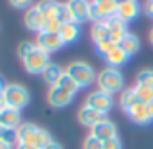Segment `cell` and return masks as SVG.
I'll return each instance as SVG.
<instances>
[{
	"label": "cell",
	"instance_id": "obj_21",
	"mask_svg": "<svg viewBox=\"0 0 153 149\" xmlns=\"http://www.w3.org/2000/svg\"><path fill=\"white\" fill-rule=\"evenodd\" d=\"M90 38L94 43H101L105 40H110V32H108V20L105 22H94L92 29H90Z\"/></svg>",
	"mask_w": 153,
	"mask_h": 149
},
{
	"label": "cell",
	"instance_id": "obj_37",
	"mask_svg": "<svg viewBox=\"0 0 153 149\" xmlns=\"http://www.w3.org/2000/svg\"><path fill=\"white\" fill-rule=\"evenodd\" d=\"M6 86H7V83L2 79V77H0V94H4V90H6Z\"/></svg>",
	"mask_w": 153,
	"mask_h": 149
},
{
	"label": "cell",
	"instance_id": "obj_30",
	"mask_svg": "<svg viewBox=\"0 0 153 149\" xmlns=\"http://www.w3.org/2000/svg\"><path fill=\"white\" fill-rule=\"evenodd\" d=\"M81 149H103V142L99 138H96L94 135H87L83 140Z\"/></svg>",
	"mask_w": 153,
	"mask_h": 149
},
{
	"label": "cell",
	"instance_id": "obj_14",
	"mask_svg": "<svg viewBox=\"0 0 153 149\" xmlns=\"http://www.w3.org/2000/svg\"><path fill=\"white\" fill-rule=\"evenodd\" d=\"M135 124H140V126H144V124H149L151 120H153V117H151V111H149V106L146 104V103H137V104H133L131 108H130V111L126 113Z\"/></svg>",
	"mask_w": 153,
	"mask_h": 149
},
{
	"label": "cell",
	"instance_id": "obj_29",
	"mask_svg": "<svg viewBox=\"0 0 153 149\" xmlns=\"http://www.w3.org/2000/svg\"><path fill=\"white\" fill-rule=\"evenodd\" d=\"M117 47V43H114L112 40H105V41H101V43H96V50H97V54L99 56H106L110 50H114Z\"/></svg>",
	"mask_w": 153,
	"mask_h": 149
},
{
	"label": "cell",
	"instance_id": "obj_9",
	"mask_svg": "<svg viewBox=\"0 0 153 149\" xmlns=\"http://www.w3.org/2000/svg\"><path fill=\"white\" fill-rule=\"evenodd\" d=\"M85 104L90 106V108H94V110H97L99 113L106 115V113L112 110V106H114V97H112L110 94L101 92V90H94V92H90V94L87 95Z\"/></svg>",
	"mask_w": 153,
	"mask_h": 149
},
{
	"label": "cell",
	"instance_id": "obj_36",
	"mask_svg": "<svg viewBox=\"0 0 153 149\" xmlns=\"http://www.w3.org/2000/svg\"><path fill=\"white\" fill-rule=\"evenodd\" d=\"M4 108H7V104H6V97H4V94H0V111H2Z\"/></svg>",
	"mask_w": 153,
	"mask_h": 149
},
{
	"label": "cell",
	"instance_id": "obj_6",
	"mask_svg": "<svg viewBox=\"0 0 153 149\" xmlns=\"http://www.w3.org/2000/svg\"><path fill=\"white\" fill-rule=\"evenodd\" d=\"M117 15V4L114 0H90V20L105 22Z\"/></svg>",
	"mask_w": 153,
	"mask_h": 149
},
{
	"label": "cell",
	"instance_id": "obj_19",
	"mask_svg": "<svg viewBox=\"0 0 153 149\" xmlns=\"http://www.w3.org/2000/svg\"><path fill=\"white\" fill-rule=\"evenodd\" d=\"M65 74V70L59 66V65H56V63H49L47 65V68L42 72V77H43V81L49 85V86H56L58 85V81H59V77Z\"/></svg>",
	"mask_w": 153,
	"mask_h": 149
},
{
	"label": "cell",
	"instance_id": "obj_41",
	"mask_svg": "<svg viewBox=\"0 0 153 149\" xmlns=\"http://www.w3.org/2000/svg\"><path fill=\"white\" fill-rule=\"evenodd\" d=\"M0 124H2V122H0Z\"/></svg>",
	"mask_w": 153,
	"mask_h": 149
},
{
	"label": "cell",
	"instance_id": "obj_25",
	"mask_svg": "<svg viewBox=\"0 0 153 149\" xmlns=\"http://www.w3.org/2000/svg\"><path fill=\"white\" fill-rule=\"evenodd\" d=\"M135 85L153 88V68H142L135 76Z\"/></svg>",
	"mask_w": 153,
	"mask_h": 149
},
{
	"label": "cell",
	"instance_id": "obj_34",
	"mask_svg": "<svg viewBox=\"0 0 153 149\" xmlns=\"http://www.w3.org/2000/svg\"><path fill=\"white\" fill-rule=\"evenodd\" d=\"M15 149H36V147H33V145H27V144H22V142H16Z\"/></svg>",
	"mask_w": 153,
	"mask_h": 149
},
{
	"label": "cell",
	"instance_id": "obj_26",
	"mask_svg": "<svg viewBox=\"0 0 153 149\" xmlns=\"http://www.w3.org/2000/svg\"><path fill=\"white\" fill-rule=\"evenodd\" d=\"M58 88H61V90H65V92H68V94H72V95H76L79 92V86L74 83V79L70 77V76H67V74H63V76L59 77V81H58V85H56Z\"/></svg>",
	"mask_w": 153,
	"mask_h": 149
},
{
	"label": "cell",
	"instance_id": "obj_11",
	"mask_svg": "<svg viewBox=\"0 0 153 149\" xmlns=\"http://www.w3.org/2000/svg\"><path fill=\"white\" fill-rule=\"evenodd\" d=\"M90 135H94L96 138H99L101 142H105V140H110V138L117 136V126H115L114 120H110L108 117H105L103 120H99L90 129Z\"/></svg>",
	"mask_w": 153,
	"mask_h": 149
},
{
	"label": "cell",
	"instance_id": "obj_4",
	"mask_svg": "<svg viewBox=\"0 0 153 149\" xmlns=\"http://www.w3.org/2000/svg\"><path fill=\"white\" fill-rule=\"evenodd\" d=\"M4 97H6V104L9 108H15V110H24L29 101H31V94L29 90L24 86V85H18V83H9L4 90Z\"/></svg>",
	"mask_w": 153,
	"mask_h": 149
},
{
	"label": "cell",
	"instance_id": "obj_27",
	"mask_svg": "<svg viewBox=\"0 0 153 149\" xmlns=\"http://www.w3.org/2000/svg\"><path fill=\"white\" fill-rule=\"evenodd\" d=\"M133 90H135V94H137V99H139L140 103H146V104L153 103V88H148V86H139V85H135V86H133Z\"/></svg>",
	"mask_w": 153,
	"mask_h": 149
},
{
	"label": "cell",
	"instance_id": "obj_2",
	"mask_svg": "<svg viewBox=\"0 0 153 149\" xmlns=\"http://www.w3.org/2000/svg\"><path fill=\"white\" fill-rule=\"evenodd\" d=\"M65 74L74 79V83L79 88H88L96 83L97 74L87 61H72L65 66Z\"/></svg>",
	"mask_w": 153,
	"mask_h": 149
},
{
	"label": "cell",
	"instance_id": "obj_24",
	"mask_svg": "<svg viewBox=\"0 0 153 149\" xmlns=\"http://www.w3.org/2000/svg\"><path fill=\"white\" fill-rule=\"evenodd\" d=\"M0 142H2V144H7V145H16V142H18L16 129L0 124Z\"/></svg>",
	"mask_w": 153,
	"mask_h": 149
},
{
	"label": "cell",
	"instance_id": "obj_7",
	"mask_svg": "<svg viewBox=\"0 0 153 149\" xmlns=\"http://www.w3.org/2000/svg\"><path fill=\"white\" fill-rule=\"evenodd\" d=\"M65 6L70 22L81 25L83 22L90 20V0H67Z\"/></svg>",
	"mask_w": 153,
	"mask_h": 149
},
{
	"label": "cell",
	"instance_id": "obj_35",
	"mask_svg": "<svg viewBox=\"0 0 153 149\" xmlns=\"http://www.w3.org/2000/svg\"><path fill=\"white\" fill-rule=\"evenodd\" d=\"M43 149H63V147H61V145H59V144H58V142L54 140V142H51L49 145H45Z\"/></svg>",
	"mask_w": 153,
	"mask_h": 149
},
{
	"label": "cell",
	"instance_id": "obj_33",
	"mask_svg": "<svg viewBox=\"0 0 153 149\" xmlns=\"http://www.w3.org/2000/svg\"><path fill=\"white\" fill-rule=\"evenodd\" d=\"M144 13L153 18V0H146V4H144Z\"/></svg>",
	"mask_w": 153,
	"mask_h": 149
},
{
	"label": "cell",
	"instance_id": "obj_3",
	"mask_svg": "<svg viewBox=\"0 0 153 149\" xmlns=\"http://www.w3.org/2000/svg\"><path fill=\"white\" fill-rule=\"evenodd\" d=\"M96 85H97V90L114 95V94H117V92H121L124 88V77H123V74L119 72V68L106 66V68H103L97 74Z\"/></svg>",
	"mask_w": 153,
	"mask_h": 149
},
{
	"label": "cell",
	"instance_id": "obj_16",
	"mask_svg": "<svg viewBox=\"0 0 153 149\" xmlns=\"http://www.w3.org/2000/svg\"><path fill=\"white\" fill-rule=\"evenodd\" d=\"M139 13H140L139 2H137V0H131V2H126V4L117 6V15L115 16L119 20H123L124 24H130V22H133L139 16Z\"/></svg>",
	"mask_w": 153,
	"mask_h": 149
},
{
	"label": "cell",
	"instance_id": "obj_17",
	"mask_svg": "<svg viewBox=\"0 0 153 149\" xmlns=\"http://www.w3.org/2000/svg\"><path fill=\"white\" fill-rule=\"evenodd\" d=\"M59 36L63 40L65 45H70V43H76L81 36V25L74 24V22H65L61 27H59Z\"/></svg>",
	"mask_w": 153,
	"mask_h": 149
},
{
	"label": "cell",
	"instance_id": "obj_22",
	"mask_svg": "<svg viewBox=\"0 0 153 149\" xmlns=\"http://www.w3.org/2000/svg\"><path fill=\"white\" fill-rule=\"evenodd\" d=\"M119 47L131 58V56H135L137 52H139V49H140V40L135 36V34H131V32H128V36L119 43Z\"/></svg>",
	"mask_w": 153,
	"mask_h": 149
},
{
	"label": "cell",
	"instance_id": "obj_8",
	"mask_svg": "<svg viewBox=\"0 0 153 149\" xmlns=\"http://www.w3.org/2000/svg\"><path fill=\"white\" fill-rule=\"evenodd\" d=\"M36 47L42 49L43 52H47L49 56L52 52H58L65 43L59 36V32H49V31H43V32H38L36 34Z\"/></svg>",
	"mask_w": 153,
	"mask_h": 149
},
{
	"label": "cell",
	"instance_id": "obj_39",
	"mask_svg": "<svg viewBox=\"0 0 153 149\" xmlns=\"http://www.w3.org/2000/svg\"><path fill=\"white\" fill-rule=\"evenodd\" d=\"M0 149H15V145H7V144H2V142H0Z\"/></svg>",
	"mask_w": 153,
	"mask_h": 149
},
{
	"label": "cell",
	"instance_id": "obj_13",
	"mask_svg": "<svg viewBox=\"0 0 153 149\" xmlns=\"http://www.w3.org/2000/svg\"><path fill=\"white\" fill-rule=\"evenodd\" d=\"M106 115H103V113H99L97 110H94V108H90V106H87V104H83L81 108H79V111H78V120H79V124L81 126H85V128H88V129H92L99 120H103Z\"/></svg>",
	"mask_w": 153,
	"mask_h": 149
},
{
	"label": "cell",
	"instance_id": "obj_12",
	"mask_svg": "<svg viewBox=\"0 0 153 149\" xmlns=\"http://www.w3.org/2000/svg\"><path fill=\"white\" fill-rule=\"evenodd\" d=\"M74 97L76 95H72L58 86H49V92H47V103L52 108H65L74 101Z\"/></svg>",
	"mask_w": 153,
	"mask_h": 149
},
{
	"label": "cell",
	"instance_id": "obj_18",
	"mask_svg": "<svg viewBox=\"0 0 153 149\" xmlns=\"http://www.w3.org/2000/svg\"><path fill=\"white\" fill-rule=\"evenodd\" d=\"M0 122H2V126L18 129L22 126V111L7 106V108H4L2 111H0Z\"/></svg>",
	"mask_w": 153,
	"mask_h": 149
},
{
	"label": "cell",
	"instance_id": "obj_23",
	"mask_svg": "<svg viewBox=\"0 0 153 149\" xmlns=\"http://www.w3.org/2000/svg\"><path fill=\"white\" fill-rule=\"evenodd\" d=\"M137 103H139V99H137V94H135L133 86L123 90V94H121V97H119V106H121V110H123L124 113H128L130 108H131L133 104H137Z\"/></svg>",
	"mask_w": 153,
	"mask_h": 149
},
{
	"label": "cell",
	"instance_id": "obj_31",
	"mask_svg": "<svg viewBox=\"0 0 153 149\" xmlns=\"http://www.w3.org/2000/svg\"><path fill=\"white\" fill-rule=\"evenodd\" d=\"M9 4L15 7V9H29L33 7V0H9Z\"/></svg>",
	"mask_w": 153,
	"mask_h": 149
},
{
	"label": "cell",
	"instance_id": "obj_20",
	"mask_svg": "<svg viewBox=\"0 0 153 149\" xmlns=\"http://www.w3.org/2000/svg\"><path fill=\"white\" fill-rule=\"evenodd\" d=\"M130 59V56L117 45L114 50H110L106 56H105V61H106V65L108 66H114V68H119V66H123L126 61Z\"/></svg>",
	"mask_w": 153,
	"mask_h": 149
},
{
	"label": "cell",
	"instance_id": "obj_1",
	"mask_svg": "<svg viewBox=\"0 0 153 149\" xmlns=\"http://www.w3.org/2000/svg\"><path fill=\"white\" fill-rule=\"evenodd\" d=\"M16 135H18V142L33 145L36 149H43L45 145L54 142L52 135L47 129H43V128H40L33 122H22V126L16 129Z\"/></svg>",
	"mask_w": 153,
	"mask_h": 149
},
{
	"label": "cell",
	"instance_id": "obj_32",
	"mask_svg": "<svg viewBox=\"0 0 153 149\" xmlns=\"http://www.w3.org/2000/svg\"><path fill=\"white\" fill-rule=\"evenodd\" d=\"M103 149H123V144H121L119 136H115V138L105 140V142H103Z\"/></svg>",
	"mask_w": 153,
	"mask_h": 149
},
{
	"label": "cell",
	"instance_id": "obj_40",
	"mask_svg": "<svg viewBox=\"0 0 153 149\" xmlns=\"http://www.w3.org/2000/svg\"><path fill=\"white\" fill-rule=\"evenodd\" d=\"M114 2H115L117 6H121V4H126V2H131V0H114Z\"/></svg>",
	"mask_w": 153,
	"mask_h": 149
},
{
	"label": "cell",
	"instance_id": "obj_28",
	"mask_svg": "<svg viewBox=\"0 0 153 149\" xmlns=\"http://www.w3.org/2000/svg\"><path fill=\"white\" fill-rule=\"evenodd\" d=\"M34 49H36V43L34 41H20L18 47H16V54H18L20 59H25Z\"/></svg>",
	"mask_w": 153,
	"mask_h": 149
},
{
	"label": "cell",
	"instance_id": "obj_15",
	"mask_svg": "<svg viewBox=\"0 0 153 149\" xmlns=\"http://www.w3.org/2000/svg\"><path fill=\"white\" fill-rule=\"evenodd\" d=\"M108 32H110V40L119 45L128 36V24H124L123 20L114 16V18L108 20Z\"/></svg>",
	"mask_w": 153,
	"mask_h": 149
},
{
	"label": "cell",
	"instance_id": "obj_5",
	"mask_svg": "<svg viewBox=\"0 0 153 149\" xmlns=\"http://www.w3.org/2000/svg\"><path fill=\"white\" fill-rule=\"evenodd\" d=\"M51 63V58L47 52H43L42 49H34L25 59H22V65L25 68L27 74H33V76H42V72L47 68V65Z\"/></svg>",
	"mask_w": 153,
	"mask_h": 149
},
{
	"label": "cell",
	"instance_id": "obj_38",
	"mask_svg": "<svg viewBox=\"0 0 153 149\" xmlns=\"http://www.w3.org/2000/svg\"><path fill=\"white\" fill-rule=\"evenodd\" d=\"M148 40H149V43H151V47H153V27L149 29V34H148Z\"/></svg>",
	"mask_w": 153,
	"mask_h": 149
},
{
	"label": "cell",
	"instance_id": "obj_10",
	"mask_svg": "<svg viewBox=\"0 0 153 149\" xmlns=\"http://www.w3.org/2000/svg\"><path fill=\"white\" fill-rule=\"evenodd\" d=\"M24 25L29 29V31H33V32H43L45 29H47V18L42 15V11L36 7V6H33V7H29L27 11H25V15H24Z\"/></svg>",
	"mask_w": 153,
	"mask_h": 149
}]
</instances>
